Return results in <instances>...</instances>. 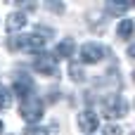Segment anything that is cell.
I'll list each match as a JSON object with an SVG mask.
<instances>
[{"instance_id":"6da1fadb","label":"cell","mask_w":135,"mask_h":135,"mask_svg":"<svg viewBox=\"0 0 135 135\" xmlns=\"http://www.w3.org/2000/svg\"><path fill=\"white\" fill-rule=\"evenodd\" d=\"M19 114L24 121L28 123H36L43 119V102L38 97H28V100H21V107H19Z\"/></svg>"},{"instance_id":"7a4b0ae2","label":"cell","mask_w":135,"mask_h":135,"mask_svg":"<svg viewBox=\"0 0 135 135\" xmlns=\"http://www.w3.org/2000/svg\"><path fill=\"white\" fill-rule=\"evenodd\" d=\"M102 109H104L107 116H126V112H128V107H126V102H123L121 95H109V97H104Z\"/></svg>"},{"instance_id":"3957f363","label":"cell","mask_w":135,"mask_h":135,"mask_svg":"<svg viewBox=\"0 0 135 135\" xmlns=\"http://www.w3.org/2000/svg\"><path fill=\"white\" fill-rule=\"evenodd\" d=\"M102 59H104V47H102V45L88 43V45L81 47V62H85V64H97V62H102Z\"/></svg>"},{"instance_id":"277c9868","label":"cell","mask_w":135,"mask_h":135,"mask_svg":"<svg viewBox=\"0 0 135 135\" xmlns=\"http://www.w3.org/2000/svg\"><path fill=\"white\" fill-rule=\"evenodd\" d=\"M36 71H40L43 76H55V74H57V59H55L52 55L40 52V55L36 57Z\"/></svg>"},{"instance_id":"5b68a950","label":"cell","mask_w":135,"mask_h":135,"mask_svg":"<svg viewBox=\"0 0 135 135\" xmlns=\"http://www.w3.org/2000/svg\"><path fill=\"white\" fill-rule=\"evenodd\" d=\"M14 95H17L19 100L33 97V81H31V76H24V74H21V78L14 81Z\"/></svg>"},{"instance_id":"8992f818","label":"cell","mask_w":135,"mask_h":135,"mask_svg":"<svg viewBox=\"0 0 135 135\" xmlns=\"http://www.w3.org/2000/svg\"><path fill=\"white\" fill-rule=\"evenodd\" d=\"M97 126H100V119H97L95 112H83V114H78V128H81L83 133H93V131H97Z\"/></svg>"},{"instance_id":"52a82bcc","label":"cell","mask_w":135,"mask_h":135,"mask_svg":"<svg viewBox=\"0 0 135 135\" xmlns=\"http://www.w3.org/2000/svg\"><path fill=\"white\" fill-rule=\"evenodd\" d=\"M24 24H26V14L24 12H12L9 17H7V31L9 33H14V31H19V28H24Z\"/></svg>"},{"instance_id":"ba28073f","label":"cell","mask_w":135,"mask_h":135,"mask_svg":"<svg viewBox=\"0 0 135 135\" xmlns=\"http://www.w3.org/2000/svg\"><path fill=\"white\" fill-rule=\"evenodd\" d=\"M74 50H76L74 40H62V43L55 47V59H64V57H71V55H74Z\"/></svg>"},{"instance_id":"9c48e42d","label":"cell","mask_w":135,"mask_h":135,"mask_svg":"<svg viewBox=\"0 0 135 135\" xmlns=\"http://www.w3.org/2000/svg\"><path fill=\"white\" fill-rule=\"evenodd\" d=\"M43 45H45V38H38V36H26V50L31 52H43Z\"/></svg>"},{"instance_id":"30bf717a","label":"cell","mask_w":135,"mask_h":135,"mask_svg":"<svg viewBox=\"0 0 135 135\" xmlns=\"http://www.w3.org/2000/svg\"><path fill=\"white\" fill-rule=\"evenodd\" d=\"M131 33H133V19H123V21L119 24V28H116V36L123 38V40H128Z\"/></svg>"},{"instance_id":"8fae6325","label":"cell","mask_w":135,"mask_h":135,"mask_svg":"<svg viewBox=\"0 0 135 135\" xmlns=\"http://www.w3.org/2000/svg\"><path fill=\"white\" fill-rule=\"evenodd\" d=\"M7 47L9 50H26V36H12L7 40Z\"/></svg>"},{"instance_id":"7c38bea8","label":"cell","mask_w":135,"mask_h":135,"mask_svg":"<svg viewBox=\"0 0 135 135\" xmlns=\"http://www.w3.org/2000/svg\"><path fill=\"white\" fill-rule=\"evenodd\" d=\"M9 104H12V93L5 85H0V109H7Z\"/></svg>"},{"instance_id":"4fadbf2b","label":"cell","mask_w":135,"mask_h":135,"mask_svg":"<svg viewBox=\"0 0 135 135\" xmlns=\"http://www.w3.org/2000/svg\"><path fill=\"white\" fill-rule=\"evenodd\" d=\"M69 74H71V78H74V81H83V78H85V74H83V69H81L78 64H74V62L69 64Z\"/></svg>"},{"instance_id":"5bb4252c","label":"cell","mask_w":135,"mask_h":135,"mask_svg":"<svg viewBox=\"0 0 135 135\" xmlns=\"http://www.w3.org/2000/svg\"><path fill=\"white\" fill-rule=\"evenodd\" d=\"M107 9H109L112 14H116V12L121 14V12H128V5H114V2H109V5H107Z\"/></svg>"},{"instance_id":"9a60e30c","label":"cell","mask_w":135,"mask_h":135,"mask_svg":"<svg viewBox=\"0 0 135 135\" xmlns=\"http://www.w3.org/2000/svg\"><path fill=\"white\" fill-rule=\"evenodd\" d=\"M24 135H47V131L45 128H38V126H28L24 131Z\"/></svg>"},{"instance_id":"2e32d148","label":"cell","mask_w":135,"mask_h":135,"mask_svg":"<svg viewBox=\"0 0 135 135\" xmlns=\"http://www.w3.org/2000/svg\"><path fill=\"white\" fill-rule=\"evenodd\" d=\"M121 133H123V131H121L119 126H112V123L104 126V135H121Z\"/></svg>"},{"instance_id":"e0dca14e","label":"cell","mask_w":135,"mask_h":135,"mask_svg":"<svg viewBox=\"0 0 135 135\" xmlns=\"http://www.w3.org/2000/svg\"><path fill=\"white\" fill-rule=\"evenodd\" d=\"M47 7H50L52 12H59V14L64 12V5H62V2H59V5H57V2H47Z\"/></svg>"},{"instance_id":"ac0fdd59","label":"cell","mask_w":135,"mask_h":135,"mask_svg":"<svg viewBox=\"0 0 135 135\" xmlns=\"http://www.w3.org/2000/svg\"><path fill=\"white\" fill-rule=\"evenodd\" d=\"M0 133H2V121H0Z\"/></svg>"}]
</instances>
